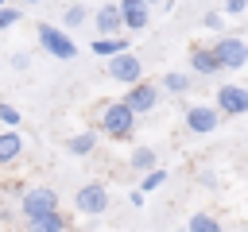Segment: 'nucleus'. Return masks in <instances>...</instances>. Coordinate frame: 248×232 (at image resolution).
I'll return each instance as SVG.
<instances>
[{
  "label": "nucleus",
  "instance_id": "f257e3e1",
  "mask_svg": "<svg viewBox=\"0 0 248 232\" xmlns=\"http://www.w3.org/2000/svg\"><path fill=\"white\" fill-rule=\"evenodd\" d=\"M136 120H140V116H136L124 101H105V104H101V116H97V131L120 143V139H132Z\"/></svg>",
  "mask_w": 248,
  "mask_h": 232
},
{
  "label": "nucleus",
  "instance_id": "f03ea898",
  "mask_svg": "<svg viewBox=\"0 0 248 232\" xmlns=\"http://www.w3.org/2000/svg\"><path fill=\"white\" fill-rule=\"evenodd\" d=\"M35 39H39V46H43L50 58H58V62H70V58L78 54V43L70 39V31L54 27V23H39V27H35Z\"/></svg>",
  "mask_w": 248,
  "mask_h": 232
},
{
  "label": "nucleus",
  "instance_id": "7ed1b4c3",
  "mask_svg": "<svg viewBox=\"0 0 248 232\" xmlns=\"http://www.w3.org/2000/svg\"><path fill=\"white\" fill-rule=\"evenodd\" d=\"M209 50H213V58H217L221 70H244L248 66V43L240 35H217L209 43Z\"/></svg>",
  "mask_w": 248,
  "mask_h": 232
},
{
  "label": "nucleus",
  "instance_id": "20e7f679",
  "mask_svg": "<svg viewBox=\"0 0 248 232\" xmlns=\"http://www.w3.org/2000/svg\"><path fill=\"white\" fill-rule=\"evenodd\" d=\"M136 116H147V112H155V104L163 101V89L155 85V81H147V77H140V81H132V85H124V97H120Z\"/></svg>",
  "mask_w": 248,
  "mask_h": 232
},
{
  "label": "nucleus",
  "instance_id": "39448f33",
  "mask_svg": "<svg viewBox=\"0 0 248 232\" xmlns=\"http://www.w3.org/2000/svg\"><path fill=\"white\" fill-rule=\"evenodd\" d=\"M74 209L81 217H101L108 209V186L105 182H85L78 193H74Z\"/></svg>",
  "mask_w": 248,
  "mask_h": 232
},
{
  "label": "nucleus",
  "instance_id": "423d86ee",
  "mask_svg": "<svg viewBox=\"0 0 248 232\" xmlns=\"http://www.w3.org/2000/svg\"><path fill=\"white\" fill-rule=\"evenodd\" d=\"M105 73H108L112 81H120V85H132V81L143 77V62H140L132 50H120V54L105 58Z\"/></svg>",
  "mask_w": 248,
  "mask_h": 232
},
{
  "label": "nucleus",
  "instance_id": "0eeeda50",
  "mask_svg": "<svg viewBox=\"0 0 248 232\" xmlns=\"http://www.w3.org/2000/svg\"><path fill=\"white\" fill-rule=\"evenodd\" d=\"M19 209H23V217L54 213V209H58V193H54L50 186H35V189H23V193H19Z\"/></svg>",
  "mask_w": 248,
  "mask_h": 232
},
{
  "label": "nucleus",
  "instance_id": "6e6552de",
  "mask_svg": "<svg viewBox=\"0 0 248 232\" xmlns=\"http://www.w3.org/2000/svg\"><path fill=\"white\" fill-rule=\"evenodd\" d=\"M213 101H217L213 108H217L221 116H244V112H248V89H244V85H232V81H229V85H217V97H213Z\"/></svg>",
  "mask_w": 248,
  "mask_h": 232
},
{
  "label": "nucleus",
  "instance_id": "1a4fd4ad",
  "mask_svg": "<svg viewBox=\"0 0 248 232\" xmlns=\"http://www.w3.org/2000/svg\"><path fill=\"white\" fill-rule=\"evenodd\" d=\"M221 128V112L213 104H190L186 108V131L194 135H213Z\"/></svg>",
  "mask_w": 248,
  "mask_h": 232
},
{
  "label": "nucleus",
  "instance_id": "9d476101",
  "mask_svg": "<svg viewBox=\"0 0 248 232\" xmlns=\"http://www.w3.org/2000/svg\"><path fill=\"white\" fill-rule=\"evenodd\" d=\"M116 12H120V27H124V31H143V27L151 23V8H147L143 0H120Z\"/></svg>",
  "mask_w": 248,
  "mask_h": 232
},
{
  "label": "nucleus",
  "instance_id": "9b49d317",
  "mask_svg": "<svg viewBox=\"0 0 248 232\" xmlns=\"http://www.w3.org/2000/svg\"><path fill=\"white\" fill-rule=\"evenodd\" d=\"M190 70H194L198 77H213L221 66H217V58H213V50L198 43V46H190Z\"/></svg>",
  "mask_w": 248,
  "mask_h": 232
},
{
  "label": "nucleus",
  "instance_id": "f8f14e48",
  "mask_svg": "<svg viewBox=\"0 0 248 232\" xmlns=\"http://www.w3.org/2000/svg\"><path fill=\"white\" fill-rule=\"evenodd\" d=\"M93 27H97L101 35H120L124 27H120V12H116V4H101V8L93 12Z\"/></svg>",
  "mask_w": 248,
  "mask_h": 232
},
{
  "label": "nucleus",
  "instance_id": "ddd939ff",
  "mask_svg": "<svg viewBox=\"0 0 248 232\" xmlns=\"http://www.w3.org/2000/svg\"><path fill=\"white\" fill-rule=\"evenodd\" d=\"M159 89H163V93H170V97H186V93L194 89V77H190V73H182V70H167V73L159 77Z\"/></svg>",
  "mask_w": 248,
  "mask_h": 232
},
{
  "label": "nucleus",
  "instance_id": "4468645a",
  "mask_svg": "<svg viewBox=\"0 0 248 232\" xmlns=\"http://www.w3.org/2000/svg\"><path fill=\"white\" fill-rule=\"evenodd\" d=\"M120 50H132V39H124V31H120V35H101V39H93V54H97V58H112V54H120Z\"/></svg>",
  "mask_w": 248,
  "mask_h": 232
},
{
  "label": "nucleus",
  "instance_id": "2eb2a0df",
  "mask_svg": "<svg viewBox=\"0 0 248 232\" xmlns=\"http://www.w3.org/2000/svg\"><path fill=\"white\" fill-rule=\"evenodd\" d=\"M27 232H66V217H62V209L27 217Z\"/></svg>",
  "mask_w": 248,
  "mask_h": 232
},
{
  "label": "nucleus",
  "instance_id": "dca6fc26",
  "mask_svg": "<svg viewBox=\"0 0 248 232\" xmlns=\"http://www.w3.org/2000/svg\"><path fill=\"white\" fill-rule=\"evenodd\" d=\"M23 155V135L16 131V128H8V131H0V166H8V162H16Z\"/></svg>",
  "mask_w": 248,
  "mask_h": 232
},
{
  "label": "nucleus",
  "instance_id": "f3484780",
  "mask_svg": "<svg viewBox=\"0 0 248 232\" xmlns=\"http://www.w3.org/2000/svg\"><path fill=\"white\" fill-rule=\"evenodd\" d=\"M97 139H101V131L85 128V131H78V135H70V139H66V151H70V155H93Z\"/></svg>",
  "mask_w": 248,
  "mask_h": 232
},
{
  "label": "nucleus",
  "instance_id": "a211bd4d",
  "mask_svg": "<svg viewBox=\"0 0 248 232\" xmlns=\"http://www.w3.org/2000/svg\"><path fill=\"white\" fill-rule=\"evenodd\" d=\"M155 162H159L155 147H136V151L128 155V166H132L136 174H147V170H155Z\"/></svg>",
  "mask_w": 248,
  "mask_h": 232
},
{
  "label": "nucleus",
  "instance_id": "6ab92c4d",
  "mask_svg": "<svg viewBox=\"0 0 248 232\" xmlns=\"http://www.w3.org/2000/svg\"><path fill=\"white\" fill-rule=\"evenodd\" d=\"M186 232H225V228H221V220L213 213H194L186 220Z\"/></svg>",
  "mask_w": 248,
  "mask_h": 232
},
{
  "label": "nucleus",
  "instance_id": "aec40b11",
  "mask_svg": "<svg viewBox=\"0 0 248 232\" xmlns=\"http://www.w3.org/2000/svg\"><path fill=\"white\" fill-rule=\"evenodd\" d=\"M85 19H89V12H85L81 4H70V8L62 12V31H74V27H81Z\"/></svg>",
  "mask_w": 248,
  "mask_h": 232
},
{
  "label": "nucleus",
  "instance_id": "412c9836",
  "mask_svg": "<svg viewBox=\"0 0 248 232\" xmlns=\"http://www.w3.org/2000/svg\"><path fill=\"white\" fill-rule=\"evenodd\" d=\"M163 182H167V170H163V166H155V170H147V174H143L140 189H143V193H155V189H159Z\"/></svg>",
  "mask_w": 248,
  "mask_h": 232
},
{
  "label": "nucleus",
  "instance_id": "4be33fe9",
  "mask_svg": "<svg viewBox=\"0 0 248 232\" xmlns=\"http://www.w3.org/2000/svg\"><path fill=\"white\" fill-rule=\"evenodd\" d=\"M0 124H4V128H16V124H19V108L8 104V101H0Z\"/></svg>",
  "mask_w": 248,
  "mask_h": 232
},
{
  "label": "nucleus",
  "instance_id": "5701e85b",
  "mask_svg": "<svg viewBox=\"0 0 248 232\" xmlns=\"http://www.w3.org/2000/svg\"><path fill=\"white\" fill-rule=\"evenodd\" d=\"M23 19V8H0V31L4 27H16Z\"/></svg>",
  "mask_w": 248,
  "mask_h": 232
},
{
  "label": "nucleus",
  "instance_id": "b1692460",
  "mask_svg": "<svg viewBox=\"0 0 248 232\" xmlns=\"http://www.w3.org/2000/svg\"><path fill=\"white\" fill-rule=\"evenodd\" d=\"M202 23H205L209 31H217V35L225 31V15H221V12H205V15H202Z\"/></svg>",
  "mask_w": 248,
  "mask_h": 232
},
{
  "label": "nucleus",
  "instance_id": "393cba45",
  "mask_svg": "<svg viewBox=\"0 0 248 232\" xmlns=\"http://www.w3.org/2000/svg\"><path fill=\"white\" fill-rule=\"evenodd\" d=\"M248 12V0H225V15H240Z\"/></svg>",
  "mask_w": 248,
  "mask_h": 232
},
{
  "label": "nucleus",
  "instance_id": "a878e982",
  "mask_svg": "<svg viewBox=\"0 0 248 232\" xmlns=\"http://www.w3.org/2000/svg\"><path fill=\"white\" fill-rule=\"evenodd\" d=\"M128 201H132V205H136V209H140V205H143V201H147V193H143V189H132V193H128Z\"/></svg>",
  "mask_w": 248,
  "mask_h": 232
},
{
  "label": "nucleus",
  "instance_id": "bb28decb",
  "mask_svg": "<svg viewBox=\"0 0 248 232\" xmlns=\"http://www.w3.org/2000/svg\"><path fill=\"white\" fill-rule=\"evenodd\" d=\"M143 4H147V8H159V4H167V0H143Z\"/></svg>",
  "mask_w": 248,
  "mask_h": 232
},
{
  "label": "nucleus",
  "instance_id": "cd10ccee",
  "mask_svg": "<svg viewBox=\"0 0 248 232\" xmlns=\"http://www.w3.org/2000/svg\"><path fill=\"white\" fill-rule=\"evenodd\" d=\"M31 4H39V0H19V8H31Z\"/></svg>",
  "mask_w": 248,
  "mask_h": 232
},
{
  "label": "nucleus",
  "instance_id": "c85d7f7f",
  "mask_svg": "<svg viewBox=\"0 0 248 232\" xmlns=\"http://www.w3.org/2000/svg\"><path fill=\"white\" fill-rule=\"evenodd\" d=\"M0 8H4V0H0Z\"/></svg>",
  "mask_w": 248,
  "mask_h": 232
}]
</instances>
